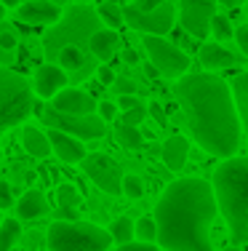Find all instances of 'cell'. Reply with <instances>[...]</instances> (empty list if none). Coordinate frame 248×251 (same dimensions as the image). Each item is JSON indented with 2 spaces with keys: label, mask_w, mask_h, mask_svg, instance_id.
<instances>
[{
  "label": "cell",
  "mask_w": 248,
  "mask_h": 251,
  "mask_svg": "<svg viewBox=\"0 0 248 251\" xmlns=\"http://www.w3.org/2000/svg\"><path fill=\"white\" fill-rule=\"evenodd\" d=\"M192 139L214 158H232L243 139L229 83L214 73H187L174 83Z\"/></svg>",
  "instance_id": "1"
},
{
  "label": "cell",
  "mask_w": 248,
  "mask_h": 251,
  "mask_svg": "<svg viewBox=\"0 0 248 251\" xmlns=\"http://www.w3.org/2000/svg\"><path fill=\"white\" fill-rule=\"evenodd\" d=\"M219 214L211 182L181 176L163 190L155 206L158 246L163 251H214L211 227Z\"/></svg>",
  "instance_id": "2"
},
{
  "label": "cell",
  "mask_w": 248,
  "mask_h": 251,
  "mask_svg": "<svg viewBox=\"0 0 248 251\" xmlns=\"http://www.w3.org/2000/svg\"><path fill=\"white\" fill-rule=\"evenodd\" d=\"M211 187L232 241L248 243V158H224L214 171Z\"/></svg>",
  "instance_id": "3"
},
{
  "label": "cell",
  "mask_w": 248,
  "mask_h": 251,
  "mask_svg": "<svg viewBox=\"0 0 248 251\" xmlns=\"http://www.w3.org/2000/svg\"><path fill=\"white\" fill-rule=\"evenodd\" d=\"M99 27H102V19L96 16V8L88 3H75L67 11H62V19L56 25H51L43 35L45 64H54L59 49H64V46L88 51V40Z\"/></svg>",
  "instance_id": "4"
},
{
  "label": "cell",
  "mask_w": 248,
  "mask_h": 251,
  "mask_svg": "<svg viewBox=\"0 0 248 251\" xmlns=\"http://www.w3.org/2000/svg\"><path fill=\"white\" fill-rule=\"evenodd\" d=\"M35 110L32 83L22 73L0 64V134L22 126Z\"/></svg>",
  "instance_id": "5"
},
{
  "label": "cell",
  "mask_w": 248,
  "mask_h": 251,
  "mask_svg": "<svg viewBox=\"0 0 248 251\" xmlns=\"http://www.w3.org/2000/svg\"><path fill=\"white\" fill-rule=\"evenodd\" d=\"M112 235L91 222H54L48 227L51 251H110Z\"/></svg>",
  "instance_id": "6"
},
{
  "label": "cell",
  "mask_w": 248,
  "mask_h": 251,
  "mask_svg": "<svg viewBox=\"0 0 248 251\" xmlns=\"http://www.w3.org/2000/svg\"><path fill=\"white\" fill-rule=\"evenodd\" d=\"M141 46H144L147 56H150V64H152V67H155L163 77L179 80L181 75L190 73V56H187V53L179 49V46L171 43V40L158 38V35H144Z\"/></svg>",
  "instance_id": "7"
},
{
  "label": "cell",
  "mask_w": 248,
  "mask_h": 251,
  "mask_svg": "<svg viewBox=\"0 0 248 251\" xmlns=\"http://www.w3.org/2000/svg\"><path fill=\"white\" fill-rule=\"evenodd\" d=\"M43 123L48 128H56V131H64V134L75 136L80 142H88V139H102L107 134V123L91 112V115H64V112H56L51 107L43 110Z\"/></svg>",
  "instance_id": "8"
},
{
  "label": "cell",
  "mask_w": 248,
  "mask_h": 251,
  "mask_svg": "<svg viewBox=\"0 0 248 251\" xmlns=\"http://www.w3.org/2000/svg\"><path fill=\"white\" fill-rule=\"evenodd\" d=\"M174 22H176V8L168 0H163L155 11H139V8H134V5H126V8H123V25H128L131 29L144 32V35H158V38H163V35L171 32Z\"/></svg>",
  "instance_id": "9"
},
{
  "label": "cell",
  "mask_w": 248,
  "mask_h": 251,
  "mask_svg": "<svg viewBox=\"0 0 248 251\" xmlns=\"http://www.w3.org/2000/svg\"><path fill=\"white\" fill-rule=\"evenodd\" d=\"M83 174L91 179L102 193L107 195H120V182H123V169L117 166V160H112L110 155L104 152H93L86 155L80 160Z\"/></svg>",
  "instance_id": "10"
},
{
  "label": "cell",
  "mask_w": 248,
  "mask_h": 251,
  "mask_svg": "<svg viewBox=\"0 0 248 251\" xmlns=\"http://www.w3.org/2000/svg\"><path fill=\"white\" fill-rule=\"evenodd\" d=\"M216 16V0H179V22L192 38H208L211 19Z\"/></svg>",
  "instance_id": "11"
},
{
  "label": "cell",
  "mask_w": 248,
  "mask_h": 251,
  "mask_svg": "<svg viewBox=\"0 0 248 251\" xmlns=\"http://www.w3.org/2000/svg\"><path fill=\"white\" fill-rule=\"evenodd\" d=\"M48 107L56 112H64V115H91V112H96V99L83 88L67 86L51 99Z\"/></svg>",
  "instance_id": "12"
},
{
  "label": "cell",
  "mask_w": 248,
  "mask_h": 251,
  "mask_svg": "<svg viewBox=\"0 0 248 251\" xmlns=\"http://www.w3.org/2000/svg\"><path fill=\"white\" fill-rule=\"evenodd\" d=\"M59 67L67 73V77L72 83H80L83 77H88V75H93L96 73V64H93V56L88 51H80V49H75V46H64V49H59L56 53V62Z\"/></svg>",
  "instance_id": "13"
},
{
  "label": "cell",
  "mask_w": 248,
  "mask_h": 251,
  "mask_svg": "<svg viewBox=\"0 0 248 251\" xmlns=\"http://www.w3.org/2000/svg\"><path fill=\"white\" fill-rule=\"evenodd\" d=\"M69 77L59 64H40L35 70V77H32V94H38L40 99L51 101L62 88H67Z\"/></svg>",
  "instance_id": "14"
},
{
  "label": "cell",
  "mask_w": 248,
  "mask_h": 251,
  "mask_svg": "<svg viewBox=\"0 0 248 251\" xmlns=\"http://www.w3.org/2000/svg\"><path fill=\"white\" fill-rule=\"evenodd\" d=\"M62 5H56L54 0H27V3H19L16 8V16H19L24 25H56L62 19Z\"/></svg>",
  "instance_id": "15"
},
{
  "label": "cell",
  "mask_w": 248,
  "mask_h": 251,
  "mask_svg": "<svg viewBox=\"0 0 248 251\" xmlns=\"http://www.w3.org/2000/svg\"><path fill=\"white\" fill-rule=\"evenodd\" d=\"M45 136H48V142H51V152H56V158L62 160V163H80L88 155L86 145H83L80 139H75V136L64 134V131L51 128Z\"/></svg>",
  "instance_id": "16"
},
{
  "label": "cell",
  "mask_w": 248,
  "mask_h": 251,
  "mask_svg": "<svg viewBox=\"0 0 248 251\" xmlns=\"http://www.w3.org/2000/svg\"><path fill=\"white\" fill-rule=\"evenodd\" d=\"M117 46H120V35H117V29L99 27L96 32L91 35V40H88V53H91L93 59H99V62H107V59L115 56Z\"/></svg>",
  "instance_id": "17"
},
{
  "label": "cell",
  "mask_w": 248,
  "mask_h": 251,
  "mask_svg": "<svg viewBox=\"0 0 248 251\" xmlns=\"http://www.w3.org/2000/svg\"><path fill=\"white\" fill-rule=\"evenodd\" d=\"M200 64H203L205 70H229V67H235V64L240 62L238 56H235L232 51H227L222 43H203L200 46Z\"/></svg>",
  "instance_id": "18"
},
{
  "label": "cell",
  "mask_w": 248,
  "mask_h": 251,
  "mask_svg": "<svg viewBox=\"0 0 248 251\" xmlns=\"http://www.w3.org/2000/svg\"><path fill=\"white\" fill-rule=\"evenodd\" d=\"M187 155H190V142H187V136L174 134V136H168V139L163 142L160 158H163L165 169L181 171V169H184V163H187Z\"/></svg>",
  "instance_id": "19"
},
{
  "label": "cell",
  "mask_w": 248,
  "mask_h": 251,
  "mask_svg": "<svg viewBox=\"0 0 248 251\" xmlns=\"http://www.w3.org/2000/svg\"><path fill=\"white\" fill-rule=\"evenodd\" d=\"M14 206H16V217L24 219V222H32V219H40L48 214V201L40 190H27Z\"/></svg>",
  "instance_id": "20"
},
{
  "label": "cell",
  "mask_w": 248,
  "mask_h": 251,
  "mask_svg": "<svg viewBox=\"0 0 248 251\" xmlns=\"http://www.w3.org/2000/svg\"><path fill=\"white\" fill-rule=\"evenodd\" d=\"M22 147H24L32 158H48L51 155L48 136L40 128H35V126H24V131H22Z\"/></svg>",
  "instance_id": "21"
},
{
  "label": "cell",
  "mask_w": 248,
  "mask_h": 251,
  "mask_svg": "<svg viewBox=\"0 0 248 251\" xmlns=\"http://www.w3.org/2000/svg\"><path fill=\"white\" fill-rule=\"evenodd\" d=\"M229 91H232V99H235L240 128L246 131V139H248V73H240L238 77H235L232 86H229Z\"/></svg>",
  "instance_id": "22"
},
{
  "label": "cell",
  "mask_w": 248,
  "mask_h": 251,
  "mask_svg": "<svg viewBox=\"0 0 248 251\" xmlns=\"http://www.w3.org/2000/svg\"><path fill=\"white\" fill-rule=\"evenodd\" d=\"M107 232L112 235V243L123 246V243H131L134 241V219L131 217H117L112 219V225L107 227Z\"/></svg>",
  "instance_id": "23"
},
{
  "label": "cell",
  "mask_w": 248,
  "mask_h": 251,
  "mask_svg": "<svg viewBox=\"0 0 248 251\" xmlns=\"http://www.w3.org/2000/svg\"><path fill=\"white\" fill-rule=\"evenodd\" d=\"M22 238L19 219H3L0 222V251H14V243Z\"/></svg>",
  "instance_id": "24"
},
{
  "label": "cell",
  "mask_w": 248,
  "mask_h": 251,
  "mask_svg": "<svg viewBox=\"0 0 248 251\" xmlns=\"http://www.w3.org/2000/svg\"><path fill=\"white\" fill-rule=\"evenodd\" d=\"M115 139L120 147H126V150H136V147H141V142H144V136H141L139 126H117L115 128Z\"/></svg>",
  "instance_id": "25"
},
{
  "label": "cell",
  "mask_w": 248,
  "mask_h": 251,
  "mask_svg": "<svg viewBox=\"0 0 248 251\" xmlns=\"http://www.w3.org/2000/svg\"><path fill=\"white\" fill-rule=\"evenodd\" d=\"M96 16L102 19V27H107V29H117L123 25V8L115 3H102L96 8Z\"/></svg>",
  "instance_id": "26"
},
{
  "label": "cell",
  "mask_w": 248,
  "mask_h": 251,
  "mask_svg": "<svg viewBox=\"0 0 248 251\" xmlns=\"http://www.w3.org/2000/svg\"><path fill=\"white\" fill-rule=\"evenodd\" d=\"M56 203H59V208H78L80 206L78 187H75V184H69V182H62L56 187Z\"/></svg>",
  "instance_id": "27"
},
{
  "label": "cell",
  "mask_w": 248,
  "mask_h": 251,
  "mask_svg": "<svg viewBox=\"0 0 248 251\" xmlns=\"http://www.w3.org/2000/svg\"><path fill=\"white\" fill-rule=\"evenodd\" d=\"M134 238L141 243H155L158 241V225L152 217H141L139 222H134Z\"/></svg>",
  "instance_id": "28"
},
{
  "label": "cell",
  "mask_w": 248,
  "mask_h": 251,
  "mask_svg": "<svg viewBox=\"0 0 248 251\" xmlns=\"http://www.w3.org/2000/svg\"><path fill=\"white\" fill-rule=\"evenodd\" d=\"M120 195H126V198L136 201L144 195V182L136 176V174H123V182H120Z\"/></svg>",
  "instance_id": "29"
},
{
  "label": "cell",
  "mask_w": 248,
  "mask_h": 251,
  "mask_svg": "<svg viewBox=\"0 0 248 251\" xmlns=\"http://www.w3.org/2000/svg\"><path fill=\"white\" fill-rule=\"evenodd\" d=\"M0 49L5 53H16V49H19V32L5 22L0 25Z\"/></svg>",
  "instance_id": "30"
},
{
  "label": "cell",
  "mask_w": 248,
  "mask_h": 251,
  "mask_svg": "<svg viewBox=\"0 0 248 251\" xmlns=\"http://www.w3.org/2000/svg\"><path fill=\"white\" fill-rule=\"evenodd\" d=\"M211 32H214V38H216V40H232L235 29H232V25H229L227 16L216 14L214 19H211Z\"/></svg>",
  "instance_id": "31"
},
{
  "label": "cell",
  "mask_w": 248,
  "mask_h": 251,
  "mask_svg": "<svg viewBox=\"0 0 248 251\" xmlns=\"http://www.w3.org/2000/svg\"><path fill=\"white\" fill-rule=\"evenodd\" d=\"M144 118H147V104H139V107H134V110L123 112L120 123L123 126H141V123H144Z\"/></svg>",
  "instance_id": "32"
},
{
  "label": "cell",
  "mask_w": 248,
  "mask_h": 251,
  "mask_svg": "<svg viewBox=\"0 0 248 251\" xmlns=\"http://www.w3.org/2000/svg\"><path fill=\"white\" fill-rule=\"evenodd\" d=\"M96 115L102 118L104 123H112V121H115V115H117V104H115V101H110V99L96 101Z\"/></svg>",
  "instance_id": "33"
},
{
  "label": "cell",
  "mask_w": 248,
  "mask_h": 251,
  "mask_svg": "<svg viewBox=\"0 0 248 251\" xmlns=\"http://www.w3.org/2000/svg\"><path fill=\"white\" fill-rule=\"evenodd\" d=\"M112 88H115L117 97H123V94H136V83H134L131 77H115Z\"/></svg>",
  "instance_id": "34"
},
{
  "label": "cell",
  "mask_w": 248,
  "mask_h": 251,
  "mask_svg": "<svg viewBox=\"0 0 248 251\" xmlns=\"http://www.w3.org/2000/svg\"><path fill=\"white\" fill-rule=\"evenodd\" d=\"M115 104H117V110H123V112H126V110H134V107L144 104V101H141V99L136 97V94H123V97H117Z\"/></svg>",
  "instance_id": "35"
},
{
  "label": "cell",
  "mask_w": 248,
  "mask_h": 251,
  "mask_svg": "<svg viewBox=\"0 0 248 251\" xmlns=\"http://www.w3.org/2000/svg\"><path fill=\"white\" fill-rule=\"evenodd\" d=\"M115 251H163V249H160V246H155V243L131 241V243H123V246H117Z\"/></svg>",
  "instance_id": "36"
},
{
  "label": "cell",
  "mask_w": 248,
  "mask_h": 251,
  "mask_svg": "<svg viewBox=\"0 0 248 251\" xmlns=\"http://www.w3.org/2000/svg\"><path fill=\"white\" fill-rule=\"evenodd\" d=\"M14 203L16 201H14V190H11V184L0 179V208H11Z\"/></svg>",
  "instance_id": "37"
},
{
  "label": "cell",
  "mask_w": 248,
  "mask_h": 251,
  "mask_svg": "<svg viewBox=\"0 0 248 251\" xmlns=\"http://www.w3.org/2000/svg\"><path fill=\"white\" fill-rule=\"evenodd\" d=\"M232 38H235V43H238V49L248 56V22H246V25H240V27H235Z\"/></svg>",
  "instance_id": "38"
},
{
  "label": "cell",
  "mask_w": 248,
  "mask_h": 251,
  "mask_svg": "<svg viewBox=\"0 0 248 251\" xmlns=\"http://www.w3.org/2000/svg\"><path fill=\"white\" fill-rule=\"evenodd\" d=\"M147 115L155 118V123H158V126H165V123H168V118H165V110H163L160 104H158V101H152V104L147 107Z\"/></svg>",
  "instance_id": "39"
},
{
  "label": "cell",
  "mask_w": 248,
  "mask_h": 251,
  "mask_svg": "<svg viewBox=\"0 0 248 251\" xmlns=\"http://www.w3.org/2000/svg\"><path fill=\"white\" fill-rule=\"evenodd\" d=\"M96 77H99L102 86H112V83H115V73H112V67H107V64L96 67Z\"/></svg>",
  "instance_id": "40"
},
{
  "label": "cell",
  "mask_w": 248,
  "mask_h": 251,
  "mask_svg": "<svg viewBox=\"0 0 248 251\" xmlns=\"http://www.w3.org/2000/svg\"><path fill=\"white\" fill-rule=\"evenodd\" d=\"M56 222H78V211L75 208H59L56 211Z\"/></svg>",
  "instance_id": "41"
},
{
  "label": "cell",
  "mask_w": 248,
  "mask_h": 251,
  "mask_svg": "<svg viewBox=\"0 0 248 251\" xmlns=\"http://www.w3.org/2000/svg\"><path fill=\"white\" fill-rule=\"evenodd\" d=\"M160 3H163V0H136V3H131V5H134V8H139V11H155Z\"/></svg>",
  "instance_id": "42"
},
{
  "label": "cell",
  "mask_w": 248,
  "mask_h": 251,
  "mask_svg": "<svg viewBox=\"0 0 248 251\" xmlns=\"http://www.w3.org/2000/svg\"><path fill=\"white\" fill-rule=\"evenodd\" d=\"M123 62H128V64H136V62H139V53L134 51V49H126V51H123Z\"/></svg>",
  "instance_id": "43"
},
{
  "label": "cell",
  "mask_w": 248,
  "mask_h": 251,
  "mask_svg": "<svg viewBox=\"0 0 248 251\" xmlns=\"http://www.w3.org/2000/svg\"><path fill=\"white\" fill-rule=\"evenodd\" d=\"M11 62H14V53H5L3 49H0V64H3V67H8Z\"/></svg>",
  "instance_id": "44"
},
{
  "label": "cell",
  "mask_w": 248,
  "mask_h": 251,
  "mask_svg": "<svg viewBox=\"0 0 248 251\" xmlns=\"http://www.w3.org/2000/svg\"><path fill=\"white\" fill-rule=\"evenodd\" d=\"M216 3H222V5H227V8H238V5H243L246 0H216Z\"/></svg>",
  "instance_id": "45"
},
{
  "label": "cell",
  "mask_w": 248,
  "mask_h": 251,
  "mask_svg": "<svg viewBox=\"0 0 248 251\" xmlns=\"http://www.w3.org/2000/svg\"><path fill=\"white\" fill-rule=\"evenodd\" d=\"M19 3H22V0H0L3 8H19Z\"/></svg>",
  "instance_id": "46"
},
{
  "label": "cell",
  "mask_w": 248,
  "mask_h": 251,
  "mask_svg": "<svg viewBox=\"0 0 248 251\" xmlns=\"http://www.w3.org/2000/svg\"><path fill=\"white\" fill-rule=\"evenodd\" d=\"M3 22H5V8L0 5V25H3Z\"/></svg>",
  "instance_id": "47"
},
{
  "label": "cell",
  "mask_w": 248,
  "mask_h": 251,
  "mask_svg": "<svg viewBox=\"0 0 248 251\" xmlns=\"http://www.w3.org/2000/svg\"><path fill=\"white\" fill-rule=\"evenodd\" d=\"M246 14H248V0H246Z\"/></svg>",
  "instance_id": "48"
},
{
  "label": "cell",
  "mask_w": 248,
  "mask_h": 251,
  "mask_svg": "<svg viewBox=\"0 0 248 251\" xmlns=\"http://www.w3.org/2000/svg\"><path fill=\"white\" fill-rule=\"evenodd\" d=\"M75 3H86V0H75Z\"/></svg>",
  "instance_id": "49"
},
{
  "label": "cell",
  "mask_w": 248,
  "mask_h": 251,
  "mask_svg": "<svg viewBox=\"0 0 248 251\" xmlns=\"http://www.w3.org/2000/svg\"><path fill=\"white\" fill-rule=\"evenodd\" d=\"M229 251H240V249H229Z\"/></svg>",
  "instance_id": "50"
},
{
  "label": "cell",
  "mask_w": 248,
  "mask_h": 251,
  "mask_svg": "<svg viewBox=\"0 0 248 251\" xmlns=\"http://www.w3.org/2000/svg\"><path fill=\"white\" fill-rule=\"evenodd\" d=\"M0 222H3V214H0Z\"/></svg>",
  "instance_id": "51"
},
{
  "label": "cell",
  "mask_w": 248,
  "mask_h": 251,
  "mask_svg": "<svg viewBox=\"0 0 248 251\" xmlns=\"http://www.w3.org/2000/svg\"><path fill=\"white\" fill-rule=\"evenodd\" d=\"M0 136H3V134H0Z\"/></svg>",
  "instance_id": "52"
},
{
  "label": "cell",
  "mask_w": 248,
  "mask_h": 251,
  "mask_svg": "<svg viewBox=\"0 0 248 251\" xmlns=\"http://www.w3.org/2000/svg\"><path fill=\"white\" fill-rule=\"evenodd\" d=\"M24 3H27V0H24Z\"/></svg>",
  "instance_id": "53"
}]
</instances>
